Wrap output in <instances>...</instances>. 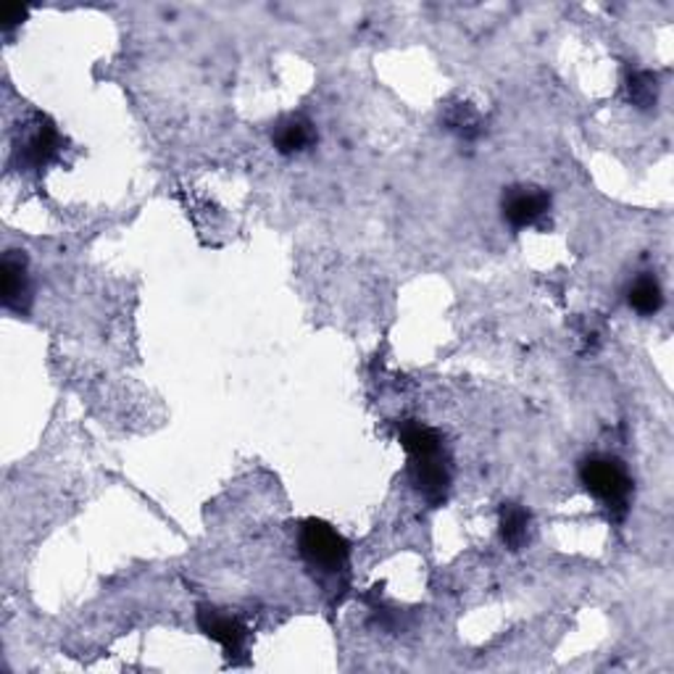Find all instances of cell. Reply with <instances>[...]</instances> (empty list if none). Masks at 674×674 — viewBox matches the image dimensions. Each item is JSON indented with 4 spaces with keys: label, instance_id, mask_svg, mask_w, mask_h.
<instances>
[{
    "label": "cell",
    "instance_id": "obj_1",
    "mask_svg": "<svg viewBox=\"0 0 674 674\" xmlns=\"http://www.w3.org/2000/svg\"><path fill=\"white\" fill-rule=\"evenodd\" d=\"M399 440L408 453V480L430 506H443L451 490V462L443 438L421 421H401Z\"/></svg>",
    "mask_w": 674,
    "mask_h": 674
},
{
    "label": "cell",
    "instance_id": "obj_2",
    "mask_svg": "<svg viewBox=\"0 0 674 674\" xmlns=\"http://www.w3.org/2000/svg\"><path fill=\"white\" fill-rule=\"evenodd\" d=\"M579 482L601 503L611 522H625L633 501V477L620 458L596 453L579 464Z\"/></svg>",
    "mask_w": 674,
    "mask_h": 674
},
{
    "label": "cell",
    "instance_id": "obj_3",
    "mask_svg": "<svg viewBox=\"0 0 674 674\" xmlns=\"http://www.w3.org/2000/svg\"><path fill=\"white\" fill-rule=\"evenodd\" d=\"M298 548L304 562L321 575H340V572L348 569V540L327 522L306 519L298 532Z\"/></svg>",
    "mask_w": 674,
    "mask_h": 674
},
{
    "label": "cell",
    "instance_id": "obj_4",
    "mask_svg": "<svg viewBox=\"0 0 674 674\" xmlns=\"http://www.w3.org/2000/svg\"><path fill=\"white\" fill-rule=\"evenodd\" d=\"M503 222L512 230H527V226H543L551 213V193L535 185H514L501 198Z\"/></svg>",
    "mask_w": 674,
    "mask_h": 674
},
{
    "label": "cell",
    "instance_id": "obj_5",
    "mask_svg": "<svg viewBox=\"0 0 674 674\" xmlns=\"http://www.w3.org/2000/svg\"><path fill=\"white\" fill-rule=\"evenodd\" d=\"M198 620L200 633L206 638H211L213 642H219L224 651V657L232 661V664H241L245 646H248V629L237 616L224 614V611L213 609V606H198Z\"/></svg>",
    "mask_w": 674,
    "mask_h": 674
},
{
    "label": "cell",
    "instance_id": "obj_6",
    "mask_svg": "<svg viewBox=\"0 0 674 674\" xmlns=\"http://www.w3.org/2000/svg\"><path fill=\"white\" fill-rule=\"evenodd\" d=\"M0 274H3V308L14 314H27L29 304H33L27 256L22 250H9L0 264Z\"/></svg>",
    "mask_w": 674,
    "mask_h": 674
},
{
    "label": "cell",
    "instance_id": "obj_7",
    "mask_svg": "<svg viewBox=\"0 0 674 674\" xmlns=\"http://www.w3.org/2000/svg\"><path fill=\"white\" fill-rule=\"evenodd\" d=\"M59 150H61L59 132H56L53 124L42 119V122L24 137V143L19 145L16 156L24 169H42L59 156Z\"/></svg>",
    "mask_w": 674,
    "mask_h": 674
},
{
    "label": "cell",
    "instance_id": "obj_8",
    "mask_svg": "<svg viewBox=\"0 0 674 674\" xmlns=\"http://www.w3.org/2000/svg\"><path fill=\"white\" fill-rule=\"evenodd\" d=\"M272 143L277 154L298 156L317 143V127H314L311 119H306L304 113H290V117H282L280 122L274 124Z\"/></svg>",
    "mask_w": 674,
    "mask_h": 674
},
{
    "label": "cell",
    "instance_id": "obj_9",
    "mask_svg": "<svg viewBox=\"0 0 674 674\" xmlns=\"http://www.w3.org/2000/svg\"><path fill=\"white\" fill-rule=\"evenodd\" d=\"M501 538L512 551H522L532 538V514L519 503H503L501 508Z\"/></svg>",
    "mask_w": 674,
    "mask_h": 674
},
{
    "label": "cell",
    "instance_id": "obj_10",
    "mask_svg": "<svg viewBox=\"0 0 674 674\" xmlns=\"http://www.w3.org/2000/svg\"><path fill=\"white\" fill-rule=\"evenodd\" d=\"M627 304L640 317H653L659 308L664 306V290H661L659 280L653 274H640L629 282L627 287Z\"/></svg>",
    "mask_w": 674,
    "mask_h": 674
},
{
    "label": "cell",
    "instance_id": "obj_11",
    "mask_svg": "<svg viewBox=\"0 0 674 674\" xmlns=\"http://www.w3.org/2000/svg\"><path fill=\"white\" fill-rule=\"evenodd\" d=\"M445 124H449V130L453 135L462 137V140H477L482 132L480 113L471 109L469 103L451 106L449 113H445Z\"/></svg>",
    "mask_w": 674,
    "mask_h": 674
},
{
    "label": "cell",
    "instance_id": "obj_12",
    "mask_svg": "<svg viewBox=\"0 0 674 674\" xmlns=\"http://www.w3.org/2000/svg\"><path fill=\"white\" fill-rule=\"evenodd\" d=\"M627 90H629V100H633L638 109H651V106H657L659 85L651 72H635L633 77L627 79Z\"/></svg>",
    "mask_w": 674,
    "mask_h": 674
},
{
    "label": "cell",
    "instance_id": "obj_13",
    "mask_svg": "<svg viewBox=\"0 0 674 674\" xmlns=\"http://www.w3.org/2000/svg\"><path fill=\"white\" fill-rule=\"evenodd\" d=\"M24 19H27V9H3V14H0V22L3 24H0V27H3V33L9 35L11 29L24 22Z\"/></svg>",
    "mask_w": 674,
    "mask_h": 674
}]
</instances>
